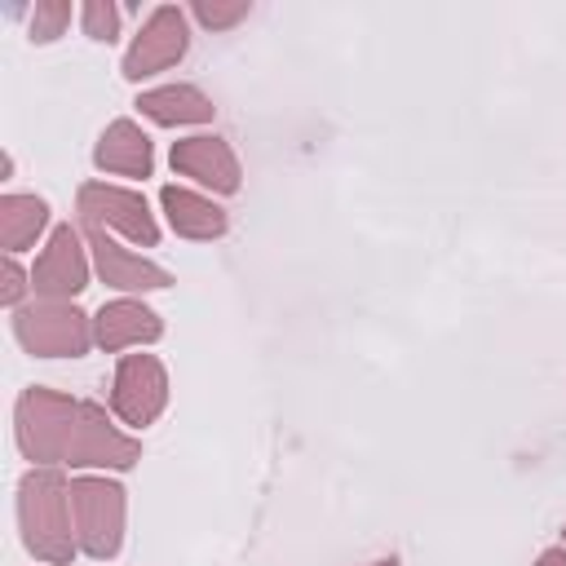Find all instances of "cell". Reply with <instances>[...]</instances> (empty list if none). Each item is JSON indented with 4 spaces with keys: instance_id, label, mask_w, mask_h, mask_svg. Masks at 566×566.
Masks as SVG:
<instances>
[{
    "instance_id": "7",
    "label": "cell",
    "mask_w": 566,
    "mask_h": 566,
    "mask_svg": "<svg viewBox=\"0 0 566 566\" xmlns=\"http://www.w3.org/2000/svg\"><path fill=\"white\" fill-rule=\"evenodd\" d=\"M186 49H190L186 13H181L177 4H159V9L142 22L137 40H133L128 53H124V80L137 84V80H146V75H155V71H168L172 62L186 57Z\"/></svg>"
},
{
    "instance_id": "8",
    "label": "cell",
    "mask_w": 566,
    "mask_h": 566,
    "mask_svg": "<svg viewBox=\"0 0 566 566\" xmlns=\"http://www.w3.org/2000/svg\"><path fill=\"white\" fill-rule=\"evenodd\" d=\"M142 460V442L119 433L97 402H80V424L66 464L71 469H133Z\"/></svg>"
},
{
    "instance_id": "10",
    "label": "cell",
    "mask_w": 566,
    "mask_h": 566,
    "mask_svg": "<svg viewBox=\"0 0 566 566\" xmlns=\"http://www.w3.org/2000/svg\"><path fill=\"white\" fill-rule=\"evenodd\" d=\"M84 239H88V252H93V265L102 274L106 287H119V292H159L172 283V274L128 248H119L102 226H88L84 221Z\"/></svg>"
},
{
    "instance_id": "9",
    "label": "cell",
    "mask_w": 566,
    "mask_h": 566,
    "mask_svg": "<svg viewBox=\"0 0 566 566\" xmlns=\"http://www.w3.org/2000/svg\"><path fill=\"white\" fill-rule=\"evenodd\" d=\"M31 287L44 301H71L88 287V261H84V248H80V230L71 221L49 234L44 252L35 256Z\"/></svg>"
},
{
    "instance_id": "5",
    "label": "cell",
    "mask_w": 566,
    "mask_h": 566,
    "mask_svg": "<svg viewBox=\"0 0 566 566\" xmlns=\"http://www.w3.org/2000/svg\"><path fill=\"white\" fill-rule=\"evenodd\" d=\"M75 203H80V221H88V226L119 230L124 239H133L142 248L159 243V226H155V217H150V208H146V199L137 190L106 186V181H84Z\"/></svg>"
},
{
    "instance_id": "14",
    "label": "cell",
    "mask_w": 566,
    "mask_h": 566,
    "mask_svg": "<svg viewBox=\"0 0 566 566\" xmlns=\"http://www.w3.org/2000/svg\"><path fill=\"white\" fill-rule=\"evenodd\" d=\"M137 111L164 128H177V124H208L217 115L212 97H203L195 84H164V88H146L137 97Z\"/></svg>"
},
{
    "instance_id": "12",
    "label": "cell",
    "mask_w": 566,
    "mask_h": 566,
    "mask_svg": "<svg viewBox=\"0 0 566 566\" xmlns=\"http://www.w3.org/2000/svg\"><path fill=\"white\" fill-rule=\"evenodd\" d=\"M159 332H164L159 314H155L150 305H142V301H128V296L106 301V305L93 314V340H97L102 349L150 345V340H159Z\"/></svg>"
},
{
    "instance_id": "3",
    "label": "cell",
    "mask_w": 566,
    "mask_h": 566,
    "mask_svg": "<svg viewBox=\"0 0 566 566\" xmlns=\"http://www.w3.org/2000/svg\"><path fill=\"white\" fill-rule=\"evenodd\" d=\"M13 336L35 358H80L93 345V318L71 301H35L13 314Z\"/></svg>"
},
{
    "instance_id": "2",
    "label": "cell",
    "mask_w": 566,
    "mask_h": 566,
    "mask_svg": "<svg viewBox=\"0 0 566 566\" xmlns=\"http://www.w3.org/2000/svg\"><path fill=\"white\" fill-rule=\"evenodd\" d=\"M75 424H80V402L66 398V394H57V389H44V385L22 389V398L13 407L18 451L35 469L66 464L71 442H75Z\"/></svg>"
},
{
    "instance_id": "18",
    "label": "cell",
    "mask_w": 566,
    "mask_h": 566,
    "mask_svg": "<svg viewBox=\"0 0 566 566\" xmlns=\"http://www.w3.org/2000/svg\"><path fill=\"white\" fill-rule=\"evenodd\" d=\"M80 27H84L88 40H106L111 44L119 35V9L111 0H84L80 4Z\"/></svg>"
},
{
    "instance_id": "17",
    "label": "cell",
    "mask_w": 566,
    "mask_h": 566,
    "mask_svg": "<svg viewBox=\"0 0 566 566\" xmlns=\"http://www.w3.org/2000/svg\"><path fill=\"white\" fill-rule=\"evenodd\" d=\"M66 22H71V4L66 0H35L27 31H31L35 44H49V40H57L66 31Z\"/></svg>"
},
{
    "instance_id": "16",
    "label": "cell",
    "mask_w": 566,
    "mask_h": 566,
    "mask_svg": "<svg viewBox=\"0 0 566 566\" xmlns=\"http://www.w3.org/2000/svg\"><path fill=\"white\" fill-rule=\"evenodd\" d=\"M49 226V203L35 195H4L0 199V243L4 252H22L40 239V230Z\"/></svg>"
},
{
    "instance_id": "15",
    "label": "cell",
    "mask_w": 566,
    "mask_h": 566,
    "mask_svg": "<svg viewBox=\"0 0 566 566\" xmlns=\"http://www.w3.org/2000/svg\"><path fill=\"white\" fill-rule=\"evenodd\" d=\"M159 203H164V212H168V226L181 234V239H221L226 234V212L212 203V199H203V195H195V190H186V186H164L159 190Z\"/></svg>"
},
{
    "instance_id": "22",
    "label": "cell",
    "mask_w": 566,
    "mask_h": 566,
    "mask_svg": "<svg viewBox=\"0 0 566 566\" xmlns=\"http://www.w3.org/2000/svg\"><path fill=\"white\" fill-rule=\"evenodd\" d=\"M371 566H398V562H394V557H385V562H371Z\"/></svg>"
},
{
    "instance_id": "20",
    "label": "cell",
    "mask_w": 566,
    "mask_h": 566,
    "mask_svg": "<svg viewBox=\"0 0 566 566\" xmlns=\"http://www.w3.org/2000/svg\"><path fill=\"white\" fill-rule=\"evenodd\" d=\"M0 279H4V283H0V301H4V305H18V301H22V292L31 287V274H22V265H18L13 256H4Z\"/></svg>"
},
{
    "instance_id": "13",
    "label": "cell",
    "mask_w": 566,
    "mask_h": 566,
    "mask_svg": "<svg viewBox=\"0 0 566 566\" xmlns=\"http://www.w3.org/2000/svg\"><path fill=\"white\" fill-rule=\"evenodd\" d=\"M93 164L102 172H119V177H150V137L133 124V119H115L106 124V133L93 146Z\"/></svg>"
},
{
    "instance_id": "21",
    "label": "cell",
    "mask_w": 566,
    "mask_h": 566,
    "mask_svg": "<svg viewBox=\"0 0 566 566\" xmlns=\"http://www.w3.org/2000/svg\"><path fill=\"white\" fill-rule=\"evenodd\" d=\"M535 566H566V548H544L535 557Z\"/></svg>"
},
{
    "instance_id": "4",
    "label": "cell",
    "mask_w": 566,
    "mask_h": 566,
    "mask_svg": "<svg viewBox=\"0 0 566 566\" xmlns=\"http://www.w3.org/2000/svg\"><path fill=\"white\" fill-rule=\"evenodd\" d=\"M71 517H75V544L93 562L115 557L124 544V486L106 478H75Z\"/></svg>"
},
{
    "instance_id": "6",
    "label": "cell",
    "mask_w": 566,
    "mask_h": 566,
    "mask_svg": "<svg viewBox=\"0 0 566 566\" xmlns=\"http://www.w3.org/2000/svg\"><path fill=\"white\" fill-rule=\"evenodd\" d=\"M168 402V376L155 354H124L111 385V411L124 424H150Z\"/></svg>"
},
{
    "instance_id": "11",
    "label": "cell",
    "mask_w": 566,
    "mask_h": 566,
    "mask_svg": "<svg viewBox=\"0 0 566 566\" xmlns=\"http://www.w3.org/2000/svg\"><path fill=\"white\" fill-rule=\"evenodd\" d=\"M172 172L181 177H195L199 186L217 190V195H234L239 190V159L230 150V142L221 137H186V142H172Z\"/></svg>"
},
{
    "instance_id": "1",
    "label": "cell",
    "mask_w": 566,
    "mask_h": 566,
    "mask_svg": "<svg viewBox=\"0 0 566 566\" xmlns=\"http://www.w3.org/2000/svg\"><path fill=\"white\" fill-rule=\"evenodd\" d=\"M18 526L31 557L49 566H66L75 557V531H71V486L57 469H31L18 482Z\"/></svg>"
},
{
    "instance_id": "19",
    "label": "cell",
    "mask_w": 566,
    "mask_h": 566,
    "mask_svg": "<svg viewBox=\"0 0 566 566\" xmlns=\"http://www.w3.org/2000/svg\"><path fill=\"white\" fill-rule=\"evenodd\" d=\"M208 31H226V27H234V22H243L248 18V0H234V4H217V0H195V9H190Z\"/></svg>"
}]
</instances>
